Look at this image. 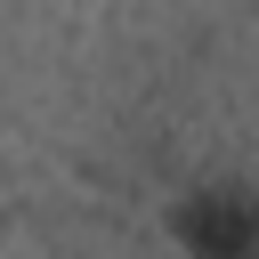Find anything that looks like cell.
<instances>
[{
    "instance_id": "cell-1",
    "label": "cell",
    "mask_w": 259,
    "mask_h": 259,
    "mask_svg": "<svg viewBox=\"0 0 259 259\" xmlns=\"http://www.w3.org/2000/svg\"><path fill=\"white\" fill-rule=\"evenodd\" d=\"M178 235L194 243V259H251V202H243V186H202L178 210Z\"/></svg>"
}]
</instances>
